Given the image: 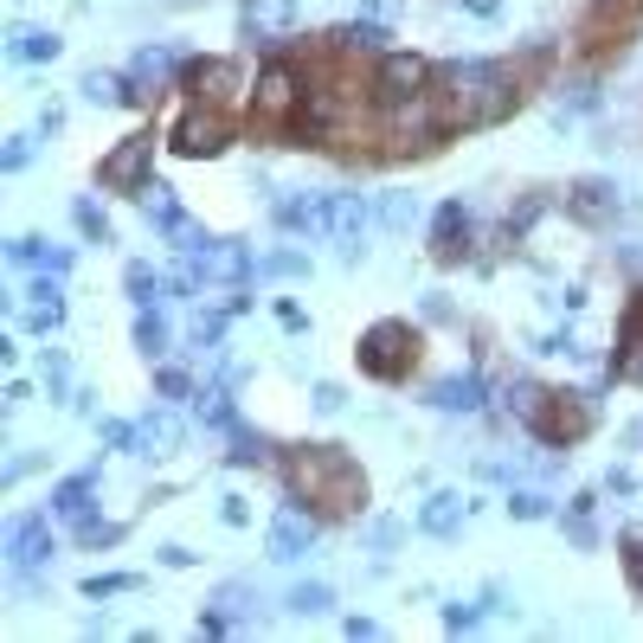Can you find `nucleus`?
Wrapping results in <instances>:
<instances>
[{
  "label": "nucleus",
  "mask_w": 643,
  "mask_h": 643,
  "mask_svg": "<svg viewBox=\"0 0 643 643\" xmlns=\"http://www.w3.org/2000/svg\"><path fill=\"white\" fill-rule=\"evenodd\" d=\"M284 483L296 502H309L316 515H360L367 508V477L342 444H296L284 457Z\"/></svg>",
  "instance_id": "1"
},
{
  "label": "nucleus",
  "mask_w": 643,
  "mask_h": 643,
  "mask_svg": "<svg viewBox=\"0 0 643 643\" xmlns=\"http://www.w3.org/2000/svg\"><path fill=\"white\" fill-rule=\"evenodd\" d=\"M360 373L367 380H380V386H399V380H412L419 373V360H425V335L412 329V322H373L367 335H360Z\"/></svg>",
  "instance_id": "2"
},
{
  "label": "nucleus",
  "mask_w": 643,
  "mask_h": 643,
  "mask_svg": "<svg viewBox=\"0 0 643 643\" xmlns=\"http://www.w3.org/2000/svg\"><path fill=\"white\" fill-rule=\"evenodd\" d=\"M181 84H187V97L194 103H207V110H251V90H245V72H238V59H194L187 72H181Z\"/></svg>",
  "instance_id": "3"
},
{
  "label": "nucleus",
  "mask_w": 643,
  "mask_h": 643,
  "mask_svg": "<svg viewBox=\"0 0 643 643\" xmlns=\"http://www.w3.org/2000/svg\"><path fill=\"white\" fill-rule=\"evenodd\" d=\"M296 110H302V72H296L289 59H271V65L258 72V90H251V116L277 129V123H289Z\"/></svg>",
  "instance_id": "4"
},
{
  "label": "nucleus",
  "mask_w": 643,
  "mask_h": 643,
  "mask_svg": "<svg viewBox=\"0 0 643 643\" xmlns=\"http://www.w3.org/2000/svg\"><path fill=\"white\" fill-rule=\"evenodd\" d=\"M528 431H534L541 444L567 450V444H579V437L592 431V406H585L579 393H547V399H541V412L528 419Z\"/></svg>",
  "instance_id": "5"
},
{
  "label": "nucleus",
  "mask_w": 643,
  "mask_h": 643,
  "mask_svg": "<svg viewBox=\"0 0 643 643\" xmlns=\"http://www.w3.org/2000/svg\"><path fill=\"white\" fill-rule=\"evenodd\" d=\"M638 20H643V0H598L592 13H585V59H598L605 46H625L631 33H638Z\"/></svg>",
  "instance_id": "6"
},
{
  "label": "nucleus",
  "mask_w": 643,
  "mask_h": 643,
  "mask_svg": "<svg viewBox=\"0 0 643 643\" xmlns=\"http://www.w3.org/2000/svg\"><path fill=\"white\" fill-rule=\"evenodd\" d=\"M437 65L431 59H412V52H386L380 59V72H373V97L380 103H399V97H425Z\"/></svg>",
  "instance_id": "7"
},
{
  "label": "nucleus",
  "mask_w": 643,
  "mask_h": 643,
  "mask_svg": "<svg viewBox=\"0 0 643 643\" xmlns=\"http://www.w3.org/2000/svg\"><path fill=\"white\" fill-rule=\"evenodd\" d=\"M232 136H238V116H232V110L194 103V110L181 116V129H174V148H181V154H219Z\"/></svg>",
  "instance_id": "8"
},
{
  "label": "nucleus",
  "mask_w": 643,
  "mask_h": 643,
  "mask_svg": "<svg viewBox=\"0 0 643 643\" xmlns=\"http://www.w3.org/2000/svg\"><path fill=\"white\" fill-rule=\"evenodd\" d=\"M148 154H154V136H148V129L143 136H123V143L97 161V181H103L110 194H136L143 174H148Z\"/></svg>",
  "instance_id": "9"
},
{
  "label": "nucleus",
  "mask_w": 643,
  "mask_h": 643,
  "mask_svg": "<svg viewBox=\"0 0 643 643\" xmlns=\"http://www.w3.org/2000/svg\"><path fill=\"white\" fill-rule=\"evenodd\" d=\"M316 508L309 502H289V508H277V521H271V560H302L309 547H316Z\"/></svg>",
  "instance_id": "10"
},
{
  "label": "nucleus",
  "mask_w": 643,
  "mask_h": 643,
  "mask_svg": "<svg viewBox=\"0 0 643 643\" xmlns=\"http://www.w3.org/2000/svg\"><path fill=\"white\" fill-rule=\"evenodd\" d=\"M360 225H367V207H360L355 194H329V200H322V232L335 238V251H342L348 264L360 258Z\"/></svg>",
  "instance_id": "11"
},
{
  "label": "nucleus",
  "mask_w": 643,
  "mask_h": 643,
  "mask_svg": "<svg viewBox=\"0 0 643 643\" xmlns=\"http://www.w3.org/2000/svg\"><path fill=\"white\" fill-rule=\"evenodd\" d=\"M431 258L437 264H463L470 258V207H457V200L437 207V219H431Z\"/></svg>",
  "instance_id": "12"
},
{
  "label": "nucleus",
  "mask_w": 643,
  "mask_h": 643,
  "mask_svg": "<svg viewBox=\"0 0 643 643\" xmlns=\"http://www.w3.org/2000/svg\"><path fill=\"white\" fill-rule=\"evenodd\" d=\"M567 213L579 219V225H605V219H618V187L611 181H572V194H567Z\"/></svg>",
  "instance_id": "13"
},
{
  "label": "nucleus",
  "mask_w": 643,
  "mask_h": 643,
  "mask_svg": "<svg viewBox=\"0 0 643 643\" xmlns=\"http://www.w3.org/2000/svg\"><path fill=\"white\" fill-rule=\"evenodd\" d=\"M611 373H618V380H631V386H643V289H638V302L625 309V329H618V355H611Z\"/></svg>",
  "instance_id": "14"
},
{
  "label": "nucleus",
  "mask_w": 643,
  "mask_h": 643,
  "mask_svg": "<svg viewBox=\"0 0 643 643\" xmlns=\"http://www.w3.org/2000/svg\"><path fill=\"white\" fill-rule=\"evenodd\" d=\"M46 554H52V528L39 515H20L13 534H7V560L13 567H46Z\"/></svg>",
  "instance_id": "15"
},
{
  "label": "nucleus",
  "mask_w": 643,
  "mask_h": 643,
  "mask_svg": "<svg viewBox=\"0 0 643 643\" xmlns=\"http://www.w3.org/2000/svg\"><path fill=\"white\" fill-rule=\"evenodd\" d=\"M296 26V0H245V33L251 39H284Z\"/></svg>",
  "instance_id": "16"
},
{
  "label": "nucleus",
  "mask_w": 643,
  "mask_h": 643,
  "mask_svg": "<svg viewBox=\"0 0 643 643\" xmlns=\"http://www.w3.org/2000/svg\"><path fill=\"white\" fill-rule=\"evenodd\" d=\"M97 477H90V470H84V477H65V483H59V496H52V515H59V521H90V515H97Z\"/></svg>",
  "instance_id": "17"
},
{
  "label": "nucleus",
  "mask_w": 643,
  "mask_h": 643,
  "mask_svg": "<svg viewBox=\"0 0 643 643\" xmlns=\"http://www.w3.org/2000/svg\"><path fill=\"white\" fill-rule=\"evenodd\" d=\"M181 444V419L174 412H148V419H136V450L143 457H168Z\"/></svg>",
  "instance_id": "18"
},
{
  "label": "nucleus",
  "mask_w": 643,
  "mask_h": 643,
  "mask_svg": "<svg viewBox=\"0 0 643 643\" xmlns=\"http://www.w3.org/2000/svg\"><path fill=\"white\" fill-rule=\"evenodd\" d=\"M431 399H437L444 412H477V406H483V380H477V373H457V380H444Z\"/></svg>",
  "instance_id": "19"
},
{
  "label": "nucleus",
  "mask_w": 643,
  "mask_h": 643,
  "mask_svg": "<svg viewBox=\"0 0 643 643\" xmlns=\"http://www.w3.org/2000/svg\"><path fill=\"white\" fill-rule=\"evenodd\" d=\"M136 355L143 360L168 355V322H161V309H136Z\"/></svg>",
  "instance_id": "20"
},
{
  "label": "nucleus",
  "mask_w": 643,
  "mask_h": 643,
  "mask_svg": "<svg viewBox=\"0 0 643 643\" xmlns=\"http://www.w3.org/2000/svg\"><path fill=\"white\" fill-rule=\"evenodd\" d=\"M136 207H143L154 225H168V219L181 213V200H174V187H168V181H143V187H136Z\"/></svg>",
  "instance_id": "21"
},
{
  "label": "nucleus",
  "mask_w": 643,
  "mask_h": 643,
  "mask_svg": "<svg viewBox=\"0 0 643 643\" xmlns=\"http://www.w3.org/2000/svg\"><path fill=\"white\" fill-rule=\"evenodd\" d=\"M136 77H116V72H90L84 77V97L90 103H136V90H129Z\"/></svg>",
  "instance_id": "22"
},
{
  "label": "nucleus",
  "mask_w": 643,
  "mask_h": 643,
  "mask_svg": "<svg viewBox=\"0 0 643 643\" xmlns=\"http://www.w3.org/2000/svg\"><path fill=\"white\" fill-rule=\"evenodd\" d=\"M168 72H174V52H168V46H148V52H136V65H129L136 90H154Z\"/></svg>",
  "instance_id": "23"
},
{
  "label": "nucleus",
  "mask_w": 643,
  "mask_h": 643,
  "mask_svg": "<svg viewBox=\"0 0 643 643\" xmlns=\"http://www.w3.org/2000/svg\"><path fill=\"white\" fill-rule=\"evenodd\" d=\"M457 521H463V502H457V496H431L425 515H419V528H425V534H450Z\"/></svg>",
  "instance_id": "24"
},
{
  "label": "nucleus",
  "mask_w": 643,
  "mask_h": 643,
  "mask_svg": "<svg viewBox=\"0 0 643 643\" xmlns=\"http://www.w3.org/2000/svg\"><path fill=\"white\" fill-rule=\"evenodd\" d=\"M123 289H129V302H136V309H154V302H161V296H154L161 277H154L148 264H129V271H123Z\"/></svg>",
  "instance_id": "25"
},
{
  "label": "nucleus",
  "mask_w": 643,
  "mask_h": 643,
  "mask_svg": "<svg viewBox=\"0 0 643 643\" xmlns=\"http://www.w3.org/2000/svg\"><path fill=\"white\" fill-rule=\"evenodd\" d=\"M13 52H20V59H33V65H52V59H59V33H20V39H13Z\"/></svg>",
  "instance_id": "26"
},
{
  "label": "nucleus",
  "mask_w": 643,
  "mask_h": 643,
  "mask_svg": "<svg viewBox=\"0 0 643 643\" xmlns=\"http://www.w3.org/2000/svg\"><path fill=\"white\" fill-rule=\"evenodd\" d=\"M264 457H271V444H264L258 431L232 425V463H264Z\"/></svg>",
  "instance_id": "27"
},
{
  "label": "nucleus",
  "mask_w": 643,
  "mask_h": 643,
  "mask_svg": "<svg viewBox=\"0 0 643 643\" xmlns=\"http://www.w3.org/2000/svg\"><path fill=\"white\" fill-rule=\"evenodd\" d=\"M329 605H335L329 585H296V592H289V611H302V618H316V611H329Z\"/></svg>",
  "instance_id": "28"
},
{
  "label": "nucleus",
  "mask_w": 643,
  "mask_h": 643,
  "mask_svg": "<svg viewBox=\"0 0 643 643\" xmlns=\"http://www.w3.org/2000/svg\"><path fill=\"white\" fill-rule=\"evenodd\" d=\"M412 219H419V200H412V194H386V200H380V225L399 232V225H412Z\"/></svg>",
  "instance_id": "29"
},
{
  "label": "nucleus",
  "mask_w": 643,
  "mask_h": 643,
  "mask_svg": "<svg viewBox=\"0 0 643 643\" xmlns=\"http://www.w3.org/2000/svg\"><path fill=\"white\" fill-rule=\"evenodd\" d=\"M625 579H631V592L643 598V528L625 534Z\"/></svg>",
  "instance_id": "30"
},
{
  "label": "nucleus",
  "mask_w": 643,
  "mask_h": 643,
  "mask_svg": "<svg viewBox=\"0 0 643 643\" xmlns=\"http://www.w3.org/2000/svg\"><path fill=\"white\" fill-rule=\"evenodd\" d=\"M136 579L129 572H103V579H84V598H116V592H129Z\"/></svg>",
  "instance_id": "31"
},
{
  "label": "nucleus",
  "mask_w": 643,
  "mask_h": 643,
  "mask_svg": "<svg viewBox=\"0 0 643 643\" xmlns=\"http://www.w3.org/2000/svg\"><path fill=\"white\" fill-rule=\"evenodd\" d=\"M264 277H309V258H302V251H277V258L264 264Z\"/></svg>",
  "instance_id": "32"
},
{
  "label": "nucleus",
  "mask_w": 643,
  "mask_h": 643,
  "mask_svg": "<svg viewBox=\"0 0 643 643\" xmlns=\"http://www.w3.org/2000/svg\"><path fill=\"white\" fill-rule=\"evenodd\" d=\"M26 329H33V335H52V329H59V302H33V309H26Z\"/></svg>",
  "instance_id": "33"
},
{
  "label": "nucleus",
  "mask_w": 643,
  "mask_h": 643,
  "mask_svg": "<svg viewBox=\"0 0 643 643\" xmlns=\"http://www.w3.org/2000/svg\"><path fill=\"white\" fill-rule=\"evenodd\" d=\"M194 393V373H181V367H161V399H187Z\"/></svg>",
  "instance_id": "34"
},
{
  "label": "nucleus",
  "mask_w": 643,
  "mask_h": 643,
  "mask_svg": "<svg viewBox=\"0 0 643 643\" xmlns=\"http://www.w3.org/2000/svg\"><path fill=\"white\" fill-rule=\"evenodd\" d=\"M77 225H84L90 238H110V225H103V213H97V200H77Z\"/></svg>",
  "instance_id": "35"
},
{
  "label": "nucleus",
  "mask_w": 643,
  "mask_h": 643,
  "mask_svg": "<svg viewBox=\"0 0 643 643\" xmlns=\"http://www.w3.org/2000/svg\"><path fill=\"white\" fill-rule=\"evenodd\" d=\"M508 515H515V521H541V515H547V502H541V496H528V490H521V496L508 502Z\"/></svg>",
  "instance_id": "36"
},
{
  "label": "nucleus",
  "mask_w": 643,
  "mask_h": 643,
  "mask_svg": "<svg viewBox=\"0 0 643 643\" xmlns=\"http://www.w3.org/2000/svg\"><path fill=\"white\" fill-rule=\"evenodd\" d=\"M470 625H477L470 605H444V631H470Z\"/></svg>",
  "instance_id": "37"
},
{
  "label": "nucleus",
  "mask_w": 643,
  "mask_h": 643,
  "mask_svg": "<svg viewBox=\"0 0 643 643\" xmlns=\"http://www.w3.org/2000/svg\"><path fill=\"white\" fill-rule=\"evenodd\" d=\"M348 399H342V386H316V412H342Z\"/></svg>",
  "instance_id": "38"
},
{
  "label": "nucleus",
  "mask_w": 643,
  "mask_h": 643,
  "mask_svg": "<svg viewBox=\"0 0 643 643\" xmlns=\"http://www.w3.org/2000/svg\"><path fill=\"white\" fill-rule=\"evenodd\" d=\"M399 534H406V528H399V521H393V515H386V521H373V547H393V541H399Z\"/></svg>",
  "instance_id": "39"
},
{
  "label": "nucleus",
  "mask_w": 643,
  "mask_h": 643,
  "mask_svg": "<svg viewBox=\"0 0 643 643\" xmlns=\"http://www.w3.org/2000/svg\"><path fill=\"white\" fill-rule=\"evenodd\" d=\"M219 521H225V528H245V521H251V508H245V502L232 496L225 508H219Z\"/></svg>",
  "instance_id": "40"
},
{
  "label": "nucleus",
  "mask_w": 643,
  "mask_h": 643,
  "mask_svg": "<svg viewBox=\"0 0 643 643\" xmlns=\"http://www.w3.org/2000/svg\"><path fill=\"white\" fill-rule=\"evenodd\" d=\"M26 154H33V143H26V136H13V143H7V168H26Z\"/></svg>",
  "instance_id": "41"
},
{
  "label": "nucleus",
  "mask_w": 643,
  "mask_h": 643,
  "mask_svg": "<svg viewBox=\"0 0 643 643\" xmlns=\"http://www.w3.org/2000/svg\"><path fill=\"white\" fill-rule=\"evenodd\" d=\"M277 322H284V329H296V335H302V329H309V322H302V309H296V302H277Z\"/></svg>",
  "instance_id": "42"
},
{
  "label": "nucleus",
  "mask_w": 643,
  "mask_h": 643,
  "mask_svg": "<svg viewBox=\"0 0 643 643\" xmlns=\"http://www.w3.org/2000/svg\"><path fill=\"white\" fill-rule=\"evenodd\" d=\"M463 7H470V13H483V20H490V13H502V0H463Z\"/></svg>",
  "instance_id": "43"
}]
</instances>
